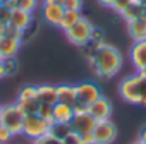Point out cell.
I'll list each match as a JSON object with an SVG mask.
<instances>
[{
    "mask_svg": "<svg viewBox=\"0 0 146 144\" xmlns=\"http://www.w3.org/2000/svg\"><path fill=\"white\" fill-rule=\"evenodd\" d=\"M88 62H90L93 72L102 79H110V77L117 76V72L122 69V55H120V52L115 46L108 45V43L102 45L96 50L95 57L91 60H88Z\"/></svg>",
    "mask_w": 146,
    "mask_h": 144,
    "instance_id": "obj_1",
    "label": "cell"
},
{
    "mask_svg": "<svg viewBox=\"0 0 146 144\" xmlns=\"http://www.w3.org/2000/svg\"><path fill=\"white\" fill-rule=\"evenodd\" d=\"M119 94L131 105L146 106V77L139 72L124 77L119 84Z\"/></svg>",
    "mask_w": 146,
    "mask_h": 144,
    "instance_id": "obj_2",
    "label": "cell"
},
{
    "mask_svg": "<svg viewBox=\"0 0 146 144\" xmlns=\"http://www.w3.org/2000/svg\"><path fill=\"white\" fill-rule=\"evenodd\" d=\"M103 96L100 88L95 83H79L76 84V103L72 105L74 113H81V112H88V108L100 98Z\"/></svg>",
    "mask_w": 146,
    "mask_h": 144,
    "instance_id": "obj_3",
    "label": "cell"
},
{
    "mask_svg": "<svg viewBox=\"0 0 146 144\" xmlns=\"http://www.w3.org/2000/svg\"><path fill=\"white\" fill-rule=\"evenodd\" d=\"M23 122H24V113L19 110L16 103L0 106V124H2V127L9 129L14 137L23 134Z\"/></svg>",
    "mask_w": 146,
    "mask_h": 144,
    "instance_id": "obj_4",
    "label": "cell"
},
{
    "mask_svg": "<svg viewBox=\"0 0 146 144\" xmlns=\"http://www.w3.org/2000/svg\"><path fill=\"white\" fill-rule=\"evenodd\" d=\"M95 125H96V120L91 117L90 112L74 113V118L70 122L72 132L79 134L86 144H93V129H95Z\"/></svg>",
    "mask_w": 146,
    "mask_h": 144,
    "instance_id": "obj_5",
    "label": "cell"
},
{
    "mask_svg": "<svg viewBox=\"0 0 146 144\" xmlns=\"http://www.w3.org/2000/svg\"><path fill=\"white\" fill-rule=\"evenodd\" d=\"M50 125L52 122L41 118L40 115H28L24 117V122H23V134L26 139L29 141H35L38 137H43L45 134L50 132Z\"/></svg>",
    "mask_w": 146,
    "mask_h": 144,
    "instance_id": "obj_6",
    "label": "cell"
},
{
    "mask_svg": "<svg viewBox=\"0 0 146 144\" xmlns=\"http://www.w3.org/2000/svg\"><path fill=\"white\" fill-rule=\"evenodd\" d=\"M91 31H93V24H91L86 17H81L70 29L65 31V36H67V40H69L72 45H76V46L81 48V46H84V45L90 41Z\"/></svg>",
    "mask_w": 146,
    "mask_h": 144,
    "instance_id": "obj_7",
    "label": "cell"
},
{
    "mask_svg": "<svg viewBox=\"0 0 146 144\" xmlns=\"http://www.w3.org/2000/svg\"><path fill=\"white\" fill-rule=\"evenodd\" d=\"M117 139V127L112 120H98L93 129V144H112Z\"/></svg>",
    "mask_w": 146,
    "mask_h": 144,
    "instance_id": "obj_8",
    "label": "cell"
},
{
    "mask_svg": "<svg viewBox=\"0 0 146 144\" xmlns=\"http://www.w3.org/2000/svg\"><path fill=\"white\" fill-rule=\"evenodd\" d=\"M64 12H65V9L60 4H43L41 5V17H43V21L46 24L53 26V28H58Z\"/></svg>",
    "mask_w": 146,
    "mask_h": 144,
    "instance_id": "obj_9",
    "label": "cell"
},
{
    "mask_svg": "<svg viewBox=\"0 0 146 144\" xmlns=\"http://www.w3.org/2000/svg\"><path fill=\"white\" fill-rule=\"evenodd\" d=\"M112 103H110V100L108 98H105V96H100L90 108H88V112L91 113V117L98 122V120H110V117H112Z\"/></svg>",
    "mask_w": 146,
    "mask_h": 144,
    "instance_id": "obj_10",
    "label": "cell"
},
{
    "mask_svg": "<svg viewBox=\"0 0 146 144\" xmlns=\"http://www.w3.org/2000/svg\"><path fill=\"white\" fill-rule=\"evenodd\" d=\"M129 57H131V62H132V67L136 69V72L143 70L146 67V40L134 41L129 50Z\"/></svg>",
    "mask_w": 146,
    "mask_h": 144,
    "instance_id": "obj_11",
    "label": "cell"
},
{
    "mask_svg": "<svg viewBox=\"0 0 146 144\" xmlns=\"http://www.w3.org/2000/svg\"><path fill=\"white\" fill-rule=\"evenodd\" d=\"M33 21H35L33 12H26V11L19 9V7H16V9H12V11H11V19H9V24H11L12 28H16L17 31L26 29V28H28Z\"/></svg>",
    "mask_w": 146,
    "mask_h": 144,
    "instance_id": "obj_12",
    "label": "cell"
},
{
    "mask_svg": "<svg viewBox=\"0 0 146 144\" xmlns=\"http://www.w3.org/2000/svg\"><path fill=\"white\" fill-rule=\"evenodd\" d=\"M21 40L16 36H0V57H16L21 48Z\"/></svg>",
    "mask_w": 146,
    "mask_h": 144,
    "instance_id": "obj_13",
    "label": "cell"
},
{
    "mask_svg": "<svg viewBox=\"0 0 146 144\" xmlns=\"http://www.w3.org/2000/svg\"><path fill=\"white\" fill-rule=\"evenodd\" d=\"M52 118L57 124H70L72 118H74V108H72L70 105L57 101L53 105V115H52Z\"/></svg>",
    "mask_w": 146,
    "mask_h": 144,
    "instance_id": "obj_14",
    "label": "cell"
},
{
    "mask_svg": "<svg viewBox=\"0 0 146 144\" xmlns=\"http://www.w3.org/2000/svg\"><path fill=\"white\" fill-rule=\"evenodd\" d=\"M127 33L132 38V41L146 40V16H141V17L127 22Z\"/></svg>",
    "mask_w": 146,
    "mask_h": 144,
    "instance_id": "obj_15",
    "label": "cell"
},
{
    "mask_svg": "<svg viewBox=\"0 0 146 144\" xmlns=\"http://www.w3.org/2000/svg\"><path fill=\"white\" fill-rule=\"evenodd\" d=\"M38 88V101L40 103H48V105H55L57 100V86L52 84H40Z\"/></svg>",
    "mask_w": 146,
    "mask_h": 144,
    "instance_id": "obj_16",
    "label": "cell"
},
{
    "mask_svg": "<svg viewBox=\"0 0 146 144\" xmlns=\"http://www.w3.org/2000/svg\"><path fill=\"white\" fill-rule=\"evenodd\" d=\"M57 100L65 105H74L76 103V86L70 84H60L57 86Z\"/></svg>",
    "mask_w": 146,
    "mask_h": 144,
    "instance_id": "obj_17",
    "label": "cell"
},
{
    "mask_svg": "<svg viewBox=\"0 0 146 144\" xmlns=\"http://www.w3.org/2000/svg\"><path fill=\"white\" fill-rule=\"evenodd\" d=\"M143 12H144V7H143V4H139L137 0H132V2L120 12V16L125 19V22H131V21H134V19H137V17H141L143 16Z\"/></svg>",
    "mask_w": 146,
    "mask_h": 144,
    "instance_id": "obj_18",
    "label": "cell"
},
{
    "mask_svg": "<svg viewBox=\"0 0 146 144\" xmlns=\"http://www.w3.org/2000/svg\"><path fill=\"white\" fill-rule=\"evenodd\" d=\"M81 17H83V16H81L79 11H65L64 16H62V21H60V24H58V28L65 33L67 29H70L72 26H74Z\"/></svg>",
    "mask_w": 146,
    "mask_h": 144,
    "instance_id": "obj_19",
    "label": "cell"
},
{
    "mask_svg": "<svg viewBox=\"0 0 146 144\" xmlns=\"http://www.w3.org/2000/svg\"><path fill=\"white\" fill-rule=\"evenodd\" d=\"M70 132H72L70 124H57V122H52V125H50V132H48V134H52L53 137L64 141Z\"/></svg>",
    "mask_w": 146,
    "mask_h": 144,
    "instance_id": "obj_20",
    "label": "cell"
},
{
    "mask_svg": "<svg viewBox=\"0 0 146 144\" xmlns=\"http://www.w3.org/2000/svg\"><path fill=\"white\" fill-rule=\"evenodd\" d=\"M16 105L19 106V110L24 113V117H28V115H36L38 113V108H40V101H38V98L36 100H26V101H16Z\"/></svg>",
    "mask_w": 146,
    "mask_h": 144,
    "instance_id": "obj_21",
    "label": "cell"
},
{
    "mask_svg": "<svg viewBox=\"0 0 146 144\" xmlns=\"http://www.w3.org/2000/svg\"><path fill=\"white\" fill-rule=\"evenodd\" d=\"M2 63H4V70H5V77H12L19 72V62L16 57L2 58Z\"/></svg>",
    "mask_w": 146,
    "mask_h": 144,
    "instance_id": "obj_22",
    "label": "cell"
},
{
    "mask_svg": "<svg viewBox=\"0 0 146 144\" xmlns=\"http://www.w3.org/2000/svg\"><path fill=\"white\" fill-rule=\"evenodd\" d=\"M36 98H38V88H36V86H31V84L24 86V88L19 91V94H17V100H19V101L36 100Z\"/></svg>",
    "mask_w": 146,
    "mask_h": 144,
    "instance_id": "obj_23",
    "label": "cell"
},
{
    "mask_svg": "<svg viewBox=\"0 0 146 144\" xmlns=\"http://www.w3.org/2000/svg\"><path fill=\"white\" fill-rule=\"evenodd\" d=\"M38 22L36 21H33L26 29H23L21 31V34H19V40H21V43H26V41H29V40H33L35 36H36V33H38Z\"/></svg>",
    "mask_w": 146,
    "mask_h": 144,
    "instance_id": "obj_24",
    "label": "cell"
},
{
    "mask_svg": "<svg viewBox=\"0 0 146 144\" xmlns=\"http://www.w3.org/2000/svg\"><path fill=\"white\" fill-rule=\"evenodd\" d=\"M41 118L48 120V122H53L52 115H53V105H48V103H40V108H38V113Z\"/></svg>",
    "mask_w": 146,
    "mask_h": 144,
    "instance_id": "obj_25",
    "label": "cell"
},
{
    "mask_svg": "<svg viewBox=\"0 0 146 144\" xmlns=\"http://www.w3.org/2000/svg\"><path fill=\"white\" fill-rule=\"evenodd\" d=\"M17 7L26 12H35V9L38 7V0H17Z\"/></svg>",
    "mask_w": 146,
    "mask_h": 144,
    "instance_id": "obj_26",
    "label": "cell"
},
{
    "mask_svg": "<svg viewBox=\"0 0 146 144\" xmlns=\"http://www.w3.org/2000/svg\"><path fill=\"white\" fill-rule=\"evenodd\" d=\"M31 144H62V141L53 137L52 134H45L43 137H38V139L31 141Z\"/></svg>",
    "mask_w": 146,
    "mask_h": 144,
    "instance_id": "obj_27",
    "label": "cell"
},
{
    "mask_svg": "<svg viewBox=\"0 0 146 144\" xmlns=\"http://www.w3.org/2000/svg\"><path fill=\"white\" fill-rule=\"evenodd\" d=\"M90 40L95 41V43H100V45L107 43V41H105V31H103L102 28H95V26H93V31H91V38H90Z\"/></svg>",
    "mask_w": 146,
    "mask_h": 144,
    "instance_id": "obj_28",
    "label": "cell"
},
{
    "mask_svg": "<svg viewBox=\"0 0 146 144\" xmlns=\"http://www.w3.org/2000/svg\"><path fill=\"white\" fill-rule=\"evenodd\" d=\"M62 5H64L65 11H79L81 12V9H83V0H64Z\"/></svg>",
    "mask_w": 146,
    "mask_h": 144,
    "instance_id": "obj_29",
    "label": "cell"
},
{
    "mask_svg": "<svg viewBox=\"0 0 146 144\" xmlns=\"http://www.w3.org/2000/svg\"><path fill=\"white\" fill-rule=\"evenodd\" d=\"M62 144H86L84 141H83V137L79 135V134H76V132H70L64 141H62Z\"/></svg>",
    "mask_w": 146,
    "mask_h": 144,
    "instance_id": "obj_30",
    "label": "cell"
},
{
    "mask_svg": "<svg viewBox=\"0 0 146 144\" xmlns=\"http://www.w3.org/2000/svg\"><path fill=\"white\" fill-rule=\"evenodd\" d=\"M12 137H14V135H12V132H11L9 129L0 127V144H7Z\"/></svg>",
    "mask_w": 146,
    "mask_h": 144,
    "instance_id": "obj_31",
    "label": "cell"
},
{
    "mask_svg": "<svg viewBox=\"0 0 146 144\" xmlns=\"http://www.w3.org/2000/svg\"><path fill=\"white\" fill-rule=\"evenodd\" d=\"M131 2H132V0H115V4H113V7H112V9H113L115 12H119V14H120V12H122L129 4H131Z\"/></svg>",
    "mask_w": 146,
    "mask_h": 144,
    "instance_id": "obj_32",
    "label": "cell"
},
{
    "mask_svg": "<svg viewBox=\"0 0 146 144\" xmlns=\"http://www.w3.org/2000/svg\"><path fill=\"white\" fill-rule=\"evenodd\" d=\"M137 141H141L143 144H146V125H144V127H141V130H139V137H137Z\"/></svg>",
    "mask_w": 146,
    "mask_h": 144,
    "instance_id": "obj_33",
    "label": "cell"
},
{
    "mask_svg": "<svg viewBox=\"0 0 146 144\" xmlns=\"http://www.w3.org/2000/svg\"><path fill=\"white\" fill-rule=\"evenodd\" d=\"M98 2H100L102 5H105V7H113L115 0H98Z\"/></svg>",
    "mask_w": 146,
    "mask_h": 144,
    "instance_id": "obj_34",
    "label": "cell"
},
{
    "mask_svg": "<svg viewBox=\"0 0 146 144\" xmlns=\"http://www.w3.org/2000/svg\"><path fill=\"white\" fill-rule=\"evenodd\" d=\"M5 77V70H4V63H2V60H0V81H2Z\"/></svg>",
    "mask_w": 146,
    "mask_h": 144,
    "instance_id": "obj_35",
    "label": "cell"
},
{
    "mask_svg": "<svg viewBox=\"0 0 146 144\" xmlns=\"http://www.w3.org/2000/svg\"><path fill=\"white\" fill-rule=\"evenodd\" d=\"M64 0H43V4H60L62 5Z\"/></svg>",
    "mask_w": 146,
    "mask_h": 144,
    "instance_id": "obj_36",
    "label": "cell"
},
{
    "mask_svg": "<svg viewBox=\"0 0 146 144\" xmlns=\"http://www.w3.org/2000/svg\"><path fill=\"white\" fill-rule=\"evenodd\" d=\"M139 74H143V76H144V77H146V67H144V69H143V70H139Z\"/></svg>",
    "mask_w": 146,
    "mask_h": 144,
    "instance_id": "obj_37",
    "label": "cell"
},
{
    "mask_svg": "<svg viewBox=\"0 0 146 144\" xmlns=\"http://www.w3.org/2000/svg\"><path fill=\"white\" fill-rule=\"evenodd\" d=\"M134 144H143V142H141V141H136V142H134Z\"/></svg>",
    "mask_w": 146,
    "mask_h": 144,
    "instance_id": "obj_38",
    "label": "cell"
},
{
    "mask_svg": "<svg viewBox=\"0 0 146 144\" xmlns=\"http://www.w3.org/2000/svg\"><path fill=\"white\" fill-rule=\"evenodd\" d=\"M2 2H4V0H0V4H2Z\"/></svg>",
    "mask_w": 146,
    "mask_h": 144,
    "instance_id": "obj_39",
    "label": "cell"
},
{
    "mask_svg": "<svg viewBox=\"0 0 146 144\" xmlns=\"http://www.w3.org/2000/svg\"><path fill=\"white\" fill-rule=\"evenodd\" d=\"M0 127H2V124H0Z\"/></svg>",
    "mask_w": 146,
    "mask_h": 144,
    "instance_id": "obj_40",
    "label": "cell"
},
{
    "mask_svg": "<svg viewBox=\"0 0 146 144\" xmlns=\"http://www.w3.org/2000/svg\"><path fill=\"white\" fill-rule=\"evenodd\" d=\"M143 7H144V5H143Z\"/></svg>",
    "mask_w": 146,
    "mask_h": 144,
    "instance_id": "obj_41",
    "label": "cell"
}]
</instances>
